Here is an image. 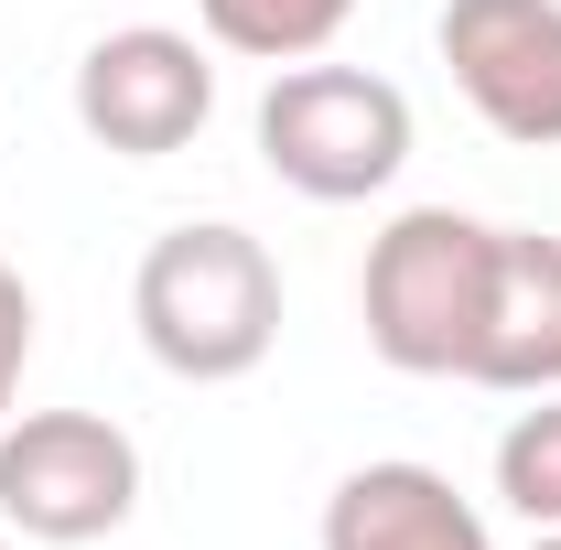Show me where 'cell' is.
Wrapping results in <instances>:
<instances>
[{
	"mask_svg": "<svg viewBox=\"0 0 561 550\" xmlns=\"http://www.w3.org/2000/svg\"><path fill=\"white\" fill-rule=\"evenodd\" d=\"M529 550H561V529H540V540H529Z\"/></svg>",
	"mask_w": 561,
	"mask_h": 550,
	"instance_id": "7c38bea8",
	"label": "cell"
},
{
	"mask_svg": "<svg viewBox=\"0 0 561 550\" xmlns=\"http://www.w3.org/2000/svg\"><path fill=\"white\" fill-rule=\"evenodd\" d=\"M432 44L496 140L561 151V0H443Z\"/></svg>",
	"mask_w": 561,
	"mask_h": 550,
	"instance_id": "8992f818",
	"label": "cell"
},
{
	"mask_svg": "<svg viewBox=\"0 0 561 550\" xmlns=\"http://www.w3.org/2000/svg\"><path fill=\"white\" fill-rule=\"evenodd\" d=\"M486 260L496 227L465 206H411L367 238V271H356V313L378 367L400 378H465L476 367V324H486Z\"/></svg>",
	"mask_w": 561,
	"mask_h": 550,
	"instance_id": "7a4b0ae2",
	"label": "cell"
},
{
	"mask_svg": "<svg viewBox=\"0 0 561 550\" xmlns=\"http://www.w3.org/2000/svg\"><path fill=\"white\" fill-rule=\"evenodd\" d=\"M0 550H22V540H11V529H0Z\"/></svg>",
	"mask_w": 561,
	"mask_h": 550,
	"instance_id": "4fadbf2b",
	"label": "cell"
},
{
	"mask_svg": "<svg viewBox=\"0 0 561 550\" xmlns=\"http://www.w3.org/2000/svg\"><path fill=\"white\" fill-rule=\"evenodd\" d=\"M22 367H33V291H22L11 260H0V421H11V400H22Z\"/></svg>",
	"mask_w": 561,
	"mask_h": 550,
	"instance_id": "8fae6325",
	"label": "cell"
},
{
	"mask_svg": "<svg viewBox=\"0 0 561 550\" xmlns=\"http://www.w3.org/2000/svg\"><path fill=\"white\" fill-rule=\"evenodd\" d=\"M216 119V66L173 22H119L76 55V130L119 162H162Z\"/></svg>",
	"mask_w": 561,
	"mask_h": 550,
	"instance_id": "5b68a950",
	"label": "cell"
},
{
	"mask_svg": "<svg viewBox=\"0 0 561 550\" xmlns=\"http://www.w3.org/2000/svg\"><path fill=\"white\" fill-rule=\"evenodd\" d=\"M130 324L162 378L184 389H227L280 345V260L238 227V216H184L140 249L130 271Z\"/></svg>",
	"mask_w": 561,
	"mask_h": 550,
	"instance_id": "6da1fadb",
	"label": "cell"
},
{
	"mask_svg": "<svg viewBox=\"0 0 561 550\" xmlns=\"http://www.w3.org/2000/svg\"><path fill=\"white\" fill-rule=\"evenodd\" d=\"M216 55H249V66H313L335 33L356 22V0H195Z\"/></svg>",
	"mask_w": 561,
	"mask_h": 550,
	"instance_id": "9c48e42d",
	"label": "cell"
},
{
	"mask_svg": "<svg viewBox=\"0 0 561 550\" xmlns=\"http://www.w3.org/2000/svg\"><path fill=\"white\" fill-rule=\"evenodd\" d=\"M140 443L108 411H11L0 421V529L44 550H87L130 529Z\"/></svg>",
	"mask_w": 561,
	"mask_h": 550,
	"instance_id": "277c9868",
	"label": "cell"
},
{
	"mask_svg": "<svg viewBox=\"0 0 561 550\" xmlns=\"http://www.w3.org/2000/svg\"><path fill=\"white\" fill-rule=\"evenodd\" d=\"M496 496L529 529H561V389H540L529 411L496 432Z\"/></svg>",
	"mask_w": 561,
	"mask_h": 550,
	"instance_id": "30bf717a",
	"label": "cell"
},
{
	"mask_svg": "<svg viewBox=\"0 0 561 550\" xmlns=\"http://www.w3.org/2000/svg\"><path fill=\"white\" fill-rule=\"evenodd\" d=\"M465 389H496V400H540V389H561V238H551V227H496L486 324H476Z\"/></svg>",
	"mask_w": 561,
	"mask_h": 550,
	"instance_id": "52a82bcc",
	"label": "cell"
},
{
	"mask_svg": "<svg viewBox=\"0 0 561 550\" xmlns=\"http://www.w3.org/2000/svg\"><path fill=\"white\" fill-rule=\"evenodd\" d=\"M324 550H496V529L443 465L389 454V465L335 475V496H324Z\"/></svg>",
	"mask_w": 561,
	"mask_h": 550,
	"instance_id": "ba28073f",
	"label": "cell"
},
{
	"mask_svg": "<svg viewBox=\"0 0 561 550\" xmlns=\"http://www.w3.org/2000/svg\"><path fill=\"white\" fill-rule=\"evenodd\" d=\"M260 162L302 206H367L411 162V98L367 66H271L260 98Z\"/></svg>",
	"mask_w": 561,
	"mask_h": 550,
	"instance_id": "3957f363",
	"label": "cell"
}]
</instances>
